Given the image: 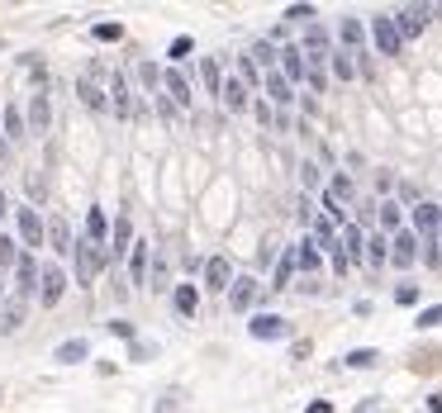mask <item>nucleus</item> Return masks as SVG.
Here are the masks:
<instances>
[{"label": "nucleus", "instance_id": "20", "mask_svg": "<svg viewBox=\"0 0 442 413\" xmlns=\"http://www.w3.org/2000/svg\"><path fill=\"white\" fill-rule=\"evenodd\" d=\"M29 133H33V138L48 133V96H43V91L29 100Z\"/></svg>", "mask_w": 442, "mask_h": 413}, {"label": "nucleus", "instance_id": "48", "mask_svg": "<svg viewBox=\"0 0 442 413\" xmlns=\"http://www.w3.org/2000/svg\"><path fill=\"white\" fill-rule=\"evenodd\" d=\"M314 186H319V166L314 162H304V191H314Z\"/></svg>", "mask_w": 442, "mask_h": 413}, {"label": "nucleus", "instance_id": "49", "mask_svg": "<svg viewBox=\"0 0 442 413\" xmlns=\"http://www.w3.org/2000/svg\"><path fill=\"white\" fill-rule=\"evenodd\" d=\"M238 77H243V81H257V62H253V57H243V67H238Z\"/></svg>", "mask_w": 442, "mask_h": 413}, {"label": "nucleus", "instance_id": "37", "mask_svg": "<svg viewBox=\"0 0 442 413\" xmlns=\"http://www.w3.org/2000/svg\"><path fill=\"white\" fill-rule=\"evenodd\" d=\"M328 200H338V205H343V200H352V181H348V176H333Z\"/></svg>", "mask_w": 442, "mask_h": 413}, {"label": "nucleus", "instance_id": "2", "mask_svg": "<svg viewBox=\"0 0 442 413\" xmlns=\"http://www.w3.org/2000/svg\"><path fill=\"white\" fill-rule=\"evenodd\" d=\"M371 38H376L380 57H399V48H404V38H399V24H395V15H380V19H371Z\"/></svg>", "mask_w": 442, "mask_h": 413}, {"label": "nucleus", "instance_id": "54", "mask_svg": "<svg viewBox=\"0 0 442 413\" xmlns=\"http://www.w3.org/2000/svg\"><path fill=\"white\" fill-rule=\"evenodd\" d=\"M0 219H5V191H0Z\"/></svg>", "mask_w": 442, "mask_h": 413}, {"label": "nucleus", "instance_id": "28", "mask_svg": "<svg viewBox=\"0 0 442 413\" xmlns=\"http://www.w3.org/2000/svg\"><path fill=\"white\" fill-rule=\"evenodd\" d=\"M48 238H53V247H57L62 256H72V247H77V242H72V233H67V223H62V219H53V223H48Z\"/></svg>", "mask_w": 442, "mask_h": 413}, {"label": "nucleus", "instance_id": "7", "mask_svg": "<svg viewBox=\"0 0 442 413\" xmlns=\"http://www.w3.org/2000/svg\"><path fill=\"white\" fill-rule=\"evenodd\" d=\"M428 15H433L428 5H409V10H399V15H395V24H399V38H419V33L428 29Z\"/></svg>", "mask_w": 442, "mask_h": 413}, {"label": "nucleus", "instance_id": "52", "mask_svg": "<svg viewBox=\"0 0 442 413\" xmlns=\"http://www.w3.org/2000/svg\"><path fill=\"white\" fill-rule=\"evenodd\" d=\"M428 413H442V395H433V399H428Z\"/></svg>", "mask_w": 442, "mask_h": 413}, {"label": "nucleus", "instance_id": "31", "mask_svg": "<svg viewBox=\"0 0 442 413\" xmlns=\"http://www.w3.org/2000/svg\"><path fill=\"white\" fill-rule=\"evenodd\" d=\"M314 242H319V247H328V252L343 247V242L333 238V219H314Z\"/></svg>", "mask_w": 442, "mask_h": 413}, {"label": "nucleus", "instance_id": "17", "mask_svg": "<svg viewBox=\"0 0 442 413\" xmlns=\"http://www.w3.org/2000/svg\"><path fill=\"white\" fill-rule=\"evenodd\" d=\"M438 223H442V209L438 205H419V209H414V228H419L424 238H433V233H438Z\"/></svg>", "mask_w": 442, "mask_h": 413}, {"label": "nucleus", "instance_id": "22", "mask_svg": "<svg viewBox=\"0 0 442 413\" xmlns=\"http://www.w3.org/2000/svg\"><path fill=\"white\" fill-rule=\"evenodd\" d=\"M105 233H110V219H105V209H91V214H86V238L100 242V247H110V242H105Z\"/></svg>", "mask_w": 442, "mask_h": 413}, {"label": "nucleus", "instance_id": "47", "mask_svg": "<svg viewBox=\"0 0 442 413\" xmlns=\"http://www.w3.org/2000/svg\"><path fill=\"white\" fill-rule=\"evenodd\" d=\"M395 300H399V304H419V290H414V285H399Z\"/></svg>", "mask_w": 442, "mask_h": 413}, {"label": "nucleus", "instance_id": "32", "mask_svg": "<svg viewBox=\"0 0 442 413\" xmlns=\"http://www.w3.org/2000/svg\"><path fill=\"white\" fill-rule=\"evenodd\" d=\"M19 242L15 238H5V233H0V271H10V266H19Z\"/></svg>", "mask_w": 442, "mask_h": 413}, {"label": "nucleus", "instance_id": "51", "mask_svg": "<svg viewBox=\"0 0 442 413\" xmlns=\"http://www.w3.org/2000/svg\"><path fill=\"white\" fill-rule=\"evenodd\" d=\"M304 413H333V404H328V399H314V404H309Z\"/></svg>", "mask_w": 442, "mask_h": 413}, {"label": "nucleus", "instance_id": "27", "mask_svg": "<svg viewBox=\"0 0 442 413\" xmlns=\"http://www.w3.org/2000/svg\"><path fill=\"white\" fill-rule=\"evenodd\" d=\"M267 96L276 100V105H290V100H295L290 96V81H285L281 72H267Z\"/></svg>", "mask_w": 442, "mask_h": 413}, {"label": "nucleus", "instance_id": "26", "mask_svg": "<svg viewBox=\"0 0 442 413\" xmlns=\"http://www.w3.org/2000/svg\"><path fill=\"white\" fill-rule=\"evenodd\" d=\"M300 266V252L290 247V252L281 256V266H276V281H271V290H290V271Z\"/></svg>", "mask_w": 442, "mask_h": 413}, {"label": "nucleus", "instance_id": "34", "mask_svg": "<svg viewBox=\"0 0 442 413\" xmlns=\"http://www.w3.org/2000/svg\"><path fill=\"white\" fill-rule=\"evenodd\" d=\"M376 361H380V356H376L371 347H357V351H348V366H352V370H366V366H376Z\"/></svg>", "mask_w": 442, "mask_h": 413}, {"label": "nucleus", "instance_id": "23", "mask_svg": "<svg viewBox=\"0 0 442 413\" xmlns=\"http://www.w3.org/2000/svg\"><path fill=\"white\" fill-rule=\"evenodd\" d=\"M110 96H114V114L124 119V114H133V100H128V86H124V77L114 72L110 77Z\"/></svg>", "mask_w": 442, "mask_h": 413}, {"label": "nucleus", "instance_id": "13", "mask_svg": "<svg viewBox=\"0 0 442 413\" xmlns=\"http://www.w3.org/2000/svg\"><path fill=\"white\" fill-rule=\"evenodd\" d=\"M24 304H29L24 295H15V300L0 304V333H15L19 323H24Z\"/></svg>", "mask_w": 442, "mask_h": 413}, {"label": "nucleus", "instance_id": "10", "mask_svg": "<svg viewBox=\"0 0 442 413\" xmlns=\"http://www.w3.org/2000/svg\"><path fill=\"white\" fill-rule=\"evenodd\" d=\"M281 77H285V81H304V77H309L304 48H285V52H281Z\"/></svg>", "mask_w": 442, "mask_h": 413}, {"label": "nucleus", "instance_id": "6", "mask_svg": "<svg viewBox=\"0 0 442 413\" xmlns=\"http://www.w3.org/2000/svg\"><path fill=\"white\" fill-rule=\"evenodd\" d=\"M248 333H253L257 342H276V337L290 333V323H285V318H276V314H257L253 323H248Z\"/></svg>", "mask_w": 442, "mask_h": 413}, {"label": "nucleus", "instance_id": "25", "mask_svg": "<svg viewBox=\"0 0 442 413\" xmlns=\"http://www.w3.org/2000/svg\"><path fill=\"white\" fill-rule=\"evenodd\" d=\"M195 309H200V290H195V285H176V314L190 318Z\"/></svg>", "mask_w": 442, "mask_h": 413}, {"label": "nucleus", "instance_id": "18", "mask_svg": "<svg viewBox=\"0 0 442 413\" xmlns=\"http://www.w3.org/2000/svg\"><path fill=\"white\" fill-rule=\"evenodd\" d=\"M133 252V223L128 219H114V238H110V256H124Z\"/></svg>", "mask_w": 442, "mask_h": 413}, {"label": "nucleus", "instance_id": "50", "mask_svg": "<svg viewBox=\"0 0 442 413\" xmlns=\"http://www.w3.org/2000/svg\"><path fill=\"white\" fill-rule=\"evenodd\" d=\"M424 261H428V266H438V261H442V252H438V242H433V238H428V252H424Z\"/></svg>", "mask_w": 442, "mask_h": 413}, {"label": "nucleus", "instance_id": "43", "mask_svg": "<svg viewBox=\"0 0 442 413\" xmlns=\"http://www.w3.org/2000/svg\"><path fill=\"white\" fill-rule=\"evenodd\" d=\"M253 62H262V67H271V62H276V52H271V43H257V48H253Z\"/></svg>", "mask_w": 442, "mask_h": 413}, {"label": "nucleus", "instance_id": "39", "mask_svg": "<svg viewBox=\"0 0 442 413\" xmlns=\"http://www.w3.org/2000/svg\"><path fill=\"white\" fill-rule=\"evenodd\" d=\"M190 48H195V43H190L186 33H181V38H172V48H167V57H172V62H186V57H190Z\"/></svg>", "mask_w": 442, "mask_h": 413}, {"label": "nucleus", "instance_id": "1", "mask_svg": "<svg viewBox=\"0 0 442 413\" xmlns=\"http://www.w3.org/2000/svg\"><path fill=\"white\" fill-rule=\"evenodd\" d=\"M72 261H77V285H91V281H95L105 266H110L114 256H110V247H100V242L81 238L77 247H72Z\"/></svg>", "mask_w": 442, "mask_h": 413}, {"label": "nucleus", "instance_id": "15", "mask_svg": "<svg viewBox=\"0 0 442 413\" xmlns=\"http://www.w3.org/2000/svg\"><path fill=\"white\" fill-rule=\"evenodd\" d=\"M228 276H233L228 256H209V266H205V285H209V290H228Z\"/></svg>", "mask_w": 442, "mask_h": 413}, {"label": "nucleus", "instance_id": "44", "mask_svg": "<svg viewBox=\"0 0 442 413\" xmlns=\"http://www.w3.org/2000/svg\"><path fill=\"white\" fill-rule=\"evenodd\" d=\"M110 333L128 337V342H138V337H133V323H124V318H114V323H110Z\"/></svg>", "mask_w": 442, "mask_h": 413}, {"label": "nucleus", "instance_id": "14", "mask_svg": "<svg viewBox=\"0 0 442 413\" xmlns=\"http://www.w3.org/2000/svg\"><path fill=\"white\" fill-rule=\"evenodd\" d=\"M148 252H153V242L138 238L133 242V252H128V271H133V285H143L148 281Z\"/></svg>", "mask_w": 442, "mask_h": 413}, {"label": "nucleus", "instance_id": "30", "mask_svg": "<svg viewBox=\"0 0 442 413\" xmlns=\"http://www.w3.org/2000/svg\"><path fill=\"white\" fill-rule=\"evenodd\" d=\"M200 81H205V91H209V96H219V91H223V81H219V62H214V57H205V62H200Z\"/></svg>", "mask_w": 442, "mask_h": 413}, {"label": "nucleus", "instance_id": "3", "mask_svg": "<svg viewBox=\"0 0 442 413\" xmlns=\"http://www.w3.org/2000/svg\"><path fill=\"white\" fill-rule=\"evenodd\" d=\"M15 219H19V242L29 247V252H38L43 247V238H48V228H43V219H38V209H15Z\"/></svg>", "mask_w": 442, "mask_h": 413}, {"label": "nucleus", "instance_id": "46", "mask_svg": "<svg viewBox=\"0 0 442 413\" xmlns=\"http://www.w3.org/2000/svg\"><path fill=\"white\" fill-rule=\"evenodd\" d=\"M128 356H133V361H148L153 347H148V342H128Z\"/></svg>", "mask_w": 442, "mask_h": 413}, {"label": "nucleus", "instance_id": "33", "mask_svg": "<svg viewBox=\"0 0 442 413\" xmlns=\"http://www.w3.org/2000/svg\"><path fill=\"white\" fill-rule=\"evenodd\" d=\"M385 247H390V242L380 238V233H376V238H366V266H385V256H390Z\"/></svg>", "mask_w": 442, "mask_h": 413}, {"label": "nucleus", "instance_id": "41", "mask_svg": "<svg viewBox=\"0 0 442 413\" xmlns=\"http://www.w3.org/2000/svg\"><path fill=\"white\" fill-rule=\"evenodd\" d=\"M138 77H143V86H148V91H153V86H162V72H158L153 62H143V67H138Z\"/></svg>", "mask_w": 442, "mask_h": 413}, {"label": "nucleus", "instance_id": "36", "mask_svg": "<svg viewBox=\"0 0 442 413\" xmlns=\"http://www.w3.org/2000/svg\"><path fill=\"white\" fill-rule=\"evenodd\" d=\"M95 38H100V43H119V38H124V24H95Z\"/></svg>", "mask_w": 442, "mask_h": 413}, {"label": "nucleus", "instance_id": "40", "mask_svg": "<svg viewBox=\"0 0 442 413\" xmlns=\"http://www.w3.org/2000/svg\"><path fill=\"white\" fill-rule=\"evenodd\" d=\"M380 228H385V233L399 228V205H380Z\"/></svg>", "mask_w": 442, "mask_h": 413}, {"label": "nucleus", "instance_id": "4", "mask_svg": "<svg viewBox=\"0 0 442 413\" xmlns=\"http://www.w3.org/2000/svg\"><path fill=\"white\" fill-rule=\"evenodd\" d=\"M15 295H24V300H29V295H38V281H43V271H38V256L33 252H24L19 256V266H15Z\"/></svg>", "mask_w": 442, "mask_h": 413}, {"label": "nucleus", "instance_id": "5", "mask_svg": "<svg viewBox=\"0 0 442 413\" xmlns=\"http://www.w3.org/2000/svg\"><path fill=\"white\" fill-rule=\"evenodd\" d=\"M62 290H67L62 266H53V261H48V266H43V290H38V304H43V309H53V304L62 300Z\"/></svg>", "mask_w": 442, "mask_h": 413}, {"label": "nucleus", "instance_id": "45", "mask_svg": "<svg viewBox=\"0 0 442 413\" xmlns=\"http://www.w3.org/2000/svg\"><path fill=\"white\" fill-rule=\"evenodd\" d=\"M285 19H314V5H290Z\"/></svg>", "mask_w": 442, "mask_h": 413}, {"label": "nucleus", "instance_id": "35", "mask_svg": "<svg viewBox=\"0 0 442 413\" xmlns=\"http://www.w3.org/2000/svg\"><path fill=\"white\" fill-rule=\"evenodd\" d=\"M343 43H348L352 52L362 48V24H357V19H343Z\"/></svg>", "mask_w": 442, "mask_h": 413}, {"label": "nucleus", "instance_id": "53", "mask_svg": "<svg viewBox=\"0 0 442 413\" xmlns=\"http://www.w3.org/2000/svg\"><path fill=\"white\" fill-rule=\"evenodd\" d=\"M5 157H10V147H5V143H0V166H5Z\"/></svg>", "mask_w": 442, "mask_h": 413}, {"label": "nucleus", "instance_id": "29", "mask_svg": "<svg viewBox=\"0 0 442 413\" xmlns=\"http://www.w3.org/2000/svg\"><path fill=\"white\" fill-rule=\"evenodd\" d=\"M295 252H300V271H304V276H319V247H314V238H304Z\"/></svg>", "mask_w": 442, "mask_h": 413}, {"label": "nucleus", "instance_id": "42", "mask_svg": "<svg viewBox=\"0 0 442 413\" xmlns=\"http://www.w3.org/2000/svg\"><path fill=\"white\" fill-rule=\"evenodd\" d=\"M438 323H442V304H433V309L419 314V328H438Z\"/></svg>", "mask_w": 442, "mask_h": 413}, {"label": "nucleus", "instance_id": "8", "mask_svg": "<svg viewBox=\"0 0 442 413\" xmlns=\"http://www.w3.org/2000/svg\"><path fill=\"white\" fill-rule=\"evenodd\" d=\"M257 295H262V285H257L253 276H238L233 290H228V309H238V314H243V309H253Z\"/></svg>", "mask_w": 442, "mask_h": 413}, {"label": "nucleus", "instance_id": "9", "mask_svg": "<svg viewBox=\"0 0 442 413\" xmlns=\"http://www.w3.org/2000/svg\"><path fill=\"white\" fill-rule=\"evenodd\" d=\"M390 261H395V266H414V261H419V238H414V233H395V238H390Z\"/></svg>", "mask_w": 442, "mask_h": 413}, {"label": "nucleus", "instance_id": "16", "mask_svg": "<svg viewBox=\"0 0 442 413\" xmlns=\"http://www.w3.org/2000/svg\"><path fill=\"white\" fill-rule=\"evenodd\" d=\"M343 256H348V261H366V238H362V228H357V223L343 228Z\"/></svg>", "mask_w": 442, "mask_h": 413}, {"label": "nucleus", "instance_id": "38", "mask_svg": "<svg viewBox=\"0 0 442 413\" xmlns=\"http://www.w3.org/2000/svg\"><path fill=\"white\" fill-rule=\"evenodd\" d=\"M352 72H357V67H352V52H338V57H333V77L352 81Z\"/></svg>", "mask_w": 442, "mask_h": 413}, {"label": "nucleus", "instance_id": "12", "mask_svg": "<svg viewBox=\"0 0 442 413\" xmlns=\"http://www.w3.org/2000/svg\"><path fill=\"white\" fill-rule=\"evenodd\" d=\"M162 86L172 91V100H176V105H186V110H190V81H186V72H181V67L162 72Z\"/></svg>", "mask_w": 442, "mask_h": 413}, {"label": "nucleus", "instance_id": "24", "mask_svg": "<svg viewBox=\"0 0 442 413\" xmlns=\"http://www.w3.org/2000/svg\"><path fill=\"white\" fill-rule=\"evenodd\" d=\"M86 342H81V337H72V342H62V347L53 351V361H62V366H77V361H86Z\"/></svg>", "mask_w": 442, "mask_h": 413}, {"label": "nucleus", "instance_id": "11", "mask_svg": "<svg viewBox=\"0 0 442 413\" xmlns=\"http://www.w3.org/2000/svg\"><path fill=\"white\" fill-rule=\"evenodd\" d=\"M219 100H223L233 114L248 110V81H243V77H228V81H223V91H219Z\"/></svg>", "mask_w": 442, "mask_h": 413}, {"label": "nucleus", "instance_id": "19", "mask_svg": "<svg viewBox=\"0 0 442 413\" xmlns=\"http://www.w3.org/2000/svg\"><path fill=\"white\" fill-rule=\"evenodd\" d=\"M77 96H81V105H86V110H95V114L110 110V100L95 91V81H91V77H81V81H77Z\"/></svg>", "mask_w": 442, "mask_h": 413}, {"label": "nucleus", "instance_id": "21", "mask_svg": "<svg viewBox=\"0 0 442 413\" xmlns=\"http://www.w3.org/2000/svg\"><path fill=\"white\" fill-rule=\"evenodd\" d=\"M0 119H5V138H10V143L29 138V124H24V114H19L15 105H5V114H0Z\"/></svg>", "mask_w": 442, "mask_h": 413}]
</instances>
